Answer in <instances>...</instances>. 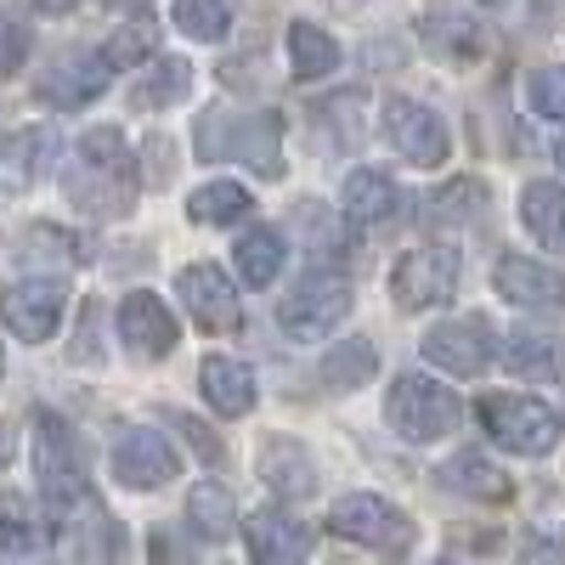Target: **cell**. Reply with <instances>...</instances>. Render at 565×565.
Segmentation results:
<instances>
[{
	"instance_id": "6da1fadb",
	"label": "cell",
	"mask_w": 565,
	"mask_h": 565,
	"mask_svg": "<svg viewBox=\"0 0 565 565\" xmlns=\"http://www.w3.org/2000/svg\"><path fill=\"white\" fill-rule=\"evenodd\" d=\"M63 186H68V199L85 215H103V221L125 215L136 204V159H130L125 130H114V125L85 130L74 141V159L63 170Z\"/></svg>"
},
{
	"instance_id": "7a4b0ae2",
	"label": "cell",
	"mask_w": 565,
	"mask_h": 565,
	"mask_svg": "<svg viewBox=\"0 0 565 565\" xmlns=\"http://www.w3.org/2000/svg\"><path fill=\"white\" fill-rule=\"evenodd\" d=\"M199 153L204 159H238L255 175H282V125L277 114H204L199 125Z\"/></svg>"
},
{
	"instance_id": "3957f363",
	"label": "cell",
	"mask_w": 565,
	"mask_h": 565,
	"mask_svg": "<svg viewBox=\"0 0 565 565\" xmlns=\"http://www.w3.org/2000/svg\"><path fill=\"white\" fill-rule=\"evenodd\" d=\"M481 424L487 436L503 452H521V458H548L565 441V413L537 402V396H481Z\"/></svg>"
},
{
	"instance_id": "277c9868",
	"label": "cell",
	"mask_w": 565,
	"mask_h": 565,
	"mask_svg": "<svg viewBox=\"0 0 565 565\" xmlns=\"http://www.w3.org/2000/svg\"><path fill=\"white\" fill-rule=\"evenodd\" d=\"M34 476H40V492H45V503H52L57 514L90 492L85 447H79L74 424L63 413H34Z\"/></svg>"
},
{
	"instance_id": "5b68a950",
	"label": "cell",
	"mask_w": 565,
	"mask_h": 565,
	"mask_svg": "<svg viewBox=\"0 0 565 565\" xmlns=\"http://www.w3.org/2000/svg\"><path fill=\"white\" fill-rule=\"evenodd\" d=\"M351 317V282L340 271H306L289 295L277 300V328L289 340H322Z\"/></svg>"
},
{
	"instance_id": "8992f818",
	"label": "cell",
	"mask_w": 565,
	"mask_h": 565,
	"mask_svg": "<svg viewBox=\"0 0 565 565\" xmlns=\"http://www.w3.org/2000/svg\"><path fill=\"white\" fill-rule=\"evenodd\" d=\"M385 418L402 441H441L452 424H458V396L424 373H402V380L385 391Z\"/></svg>"
},
{
	"instance_id": "52a82bcc",
	"label": "cell",
	"mask_w": 565,
	"mask_h": 565,
	"mask_svg": "<svg viewBox=\"0 0 565 565\" xmlns=\"http://www.w3.org/2000/svg\"><path fill=\"white\" fill-rule=\"evenodd\" d=\"M328 532L362 543V548H380V554H407L413 548V521L380 492H345L328 509Z\"/></svg>"
},
{
	"instance_id": "ba28073f",
	"label": "cell",
	"mask_w": 565,
	"mask_h": 565,
	"mask_svg": "<svg viewBox=\"0 0 565 565\" xmlns=\"http://www.w3.org/2000/svg\"><path fill=\"white\" fill-rule=\"evenodd\" d=\"M424 362L452 373V380H476V373H487V362L498 356V340L487 317H452V322H436L430 334L418 340Z\"/></svg>"
},
{
	"instance_id": "9c48e42d",
	"label": "cell",
	"mask_w": 565,
	"mask_h": 565,
	"mask_svg": "<svg viewBox=\"0 0 565 565\" xmlns=\"http://www.w3.org/2000/svg\"><path fill=\"white\" fill-rule=\"evenodd\" d=\"M63 311H68V289L57 277H23L12 289H0V322L29 345L52 340L63 328Z\"/></svg>"
},
{
	"instance_id": "30bf717a",
	"label": "cell",
	"mask_w": 565,
	"mask_h": 565,
	"mask_svg": "<svg viewBox=\"0 0 565 565\" xmlns=\"http://www.w3.org/2000/svg\"><path fill=\"white\" fill-rule=\"evenodd\" d=\"M458 271H463V266H458V249H441V244L413 249V255H402L396 271H391V295H396L402 311H430V306L452 300Z\"/></svg>"
},
{
	"instance_id": "8fae6325",
	"label": "cell",
	"mask_w": 565,
	"mask_h": 565,
	"mask_svg": "<svg viewBox=\"0 0 565 565\" xmlns=\"http://www.w3.org/2000/svg\"><path fill=\"white\" fill-rule=\"evenodd\" d=\"M385 141L407 164H424V170H436L447 159V125L430 103H418V97H391L385 103Z\"/></svg>"
},
{
	"instance_id": "7c38bea8",
	"label": "cell",
	"mask_w": 565,
	"mask_h": 565,
	"mask_svg": "<svg viewBox=\"0 0 565 565\" xmlns=\"http://www.w3.org/2000/svg\"><path fill=\"white\" fill-rule=\"evenodd\" d=\"M175 295H181L186 317H193L199 328H210V334H238V328H244V306H238V295H232L226 271H221V266H210V260L181 266Z\"/></svg>"
},
{
	"instance_id": "4fadbf2b",
	"label": "cell",
	"mask_w": 565,
	"mask_h": 565,
	"mask_svg": "<svg viewBox=\"0 0 565 565\" xmlns=\"http://www.w3.org/2000/svg\"><path fill=\"white\" fill-rule=\"evenodd\" d=\"M108 469L119 476V487L130 492H159L175 476V452L159 430H141V424H125L108 447Z\"/></svg>"
},
{
	"instance_id": "5bb4252c",
	"label": "cell",
	"mask_w": 565,
	"mask_h": 565,
	"mask_svg": "<svg viewBox=\"0 0 565 565\" xmlns=\"http://www.w3.org/2000/svg\"><path fill=\"white\" fill-rule=\"evenodd\" d=\"M63 548L74 565H119L125 537L114 526V514L97 503V492H85L79 503L63 509Z\"/></svg>"
},
{
	"instance_id": "9a60e30c",
	"label": "cell",
	"mask_w": 565,
	"mask_h": 565,
	"mask_svg": "<svg viewBox=\"0 0 565 565\" xmlns=\"http://www.w3.org/2000/svg\"><path fill=\"white\" fill-rule=\"evenodd\" d=\"M119 340H125V351H130L136 362H159V356L175 351L181 328H175V317H170V306H164L159 295L136 289V295L119 300Z\"/></svg>"
},
{
	"instance_id": "2e32d148",
	"label": "cell",
	"mask_w": 565,
	"mask_h": 565,
	"mask_svg": "<svg viewBox=\"0 0 565 565\" xmlns=\"http://www.w3.org/2000/svg\"><path fill=\"white\" fill-rule=\"evenodd\" d=\"M492 289L521 311H565V271L532 255H503L492 266Z\"/></svg>"
},
{
	"instance_id": "e0dca14e",
	"label": "cell",
	"mask_w": 565,
	"mask_h": 565,
	"mask_svg": "<svg viewBox=\"0 0 565 565\" xmlns=\"http://www.w3.org/2000/svg\"><path fill=\"white\" fill-rule=\"evenodd\" d=\"M244 543L255 565H300L311 554V526L295 521L289 509H255L244 521Z\"/></svg>"
},
{
	"instance_id": "ac0fdd59",
	"label": "cell",
	"mask_w": 565,
	"mask_h": 565,
	"mask_svg": "<svg viewBox=\"0 0 565 565\" xmlns=\"http://www.w3.org/2000/svg\"><path fill=\"white\" fill-rule=\"evenodd\" d=\"M108 85H114V68H108L103 45H97V52H74V57H63L52 74L40 79V97L52 103V108H85V103H97Z\"/></svg>"
},
{
	"instance_id": "d6986e66",
	"label": "cell",
	"mask_w": 565,
	"mask_h": 565,
	"mask_svg": "<svg viewBox=\"0 0 565 565\" xmlns=\"http://www.w3.org/2000/svg\"><path fill=\"white\" fill-rule=\"evenodd\" d=\"M503 367L514 373V380H559L565 373V334L559 328H537V322H526V328H509L503 334Z\"/></svg>"
},
{
	"instance_id": "ffe728a7",
	"label": "cell",
	"mask_w": 565,
	"mask_h": 565,
	"mask_svg": "<svg viewBox=\"0 0 565 565\" xmlns=\"http://www.w3.org/2000/svg\"><path fill=\"white\" fill-rule=\"evenodd\" d=\"M199 391H204V402L221 413V418H244V413H255V367L249 362H238V356H226V351H210L204 362H199Z\"/></svg>"
},
{
	"instance_id": "44dd1931",
	"label": "cell",
	"mask_w": 565,
	"mask_h": 565,
	"mask_svg": "<svg viewBox=\"0 0 565 565\" xmlns=\"http://www.w3.org/2000/svg\"><path fill=\"white\" fill-rule=\"evenodd\" d=\"M52 153H57V130L52 125L12 130L7 141H0V186H7V193H29V186L52 170Z\"/></svg>"
},
{
	"instance_id": "7402d4cb",
	"label": "cell",
	"mask_w": 565,
	"mask_h": 565,
	"mask_svg": "<svg viewBox=\"0 0 565 565\" xmlns=\"http://www.w3.org/2000/svg\"><path fill=\"white\" fill-rule=\"evenodd\" d=\"M340 210L356 226H385L402 210V193H396V181L380 175V170H351L345 186H340Z\"/></svg>"
},
{
	"instance_id": "603a6c76",
	"label": "cell",
	"mask_w": 565,
	"mask_h": 565,
	"mask_svg": "<svg viewBox=\"0 0 565 565\" xmlns=\"http://www.w3.org/2000/svg\"><path fill=\"white\" fill-rule=\"evenodd\" d=\"M260 481H266L277 498L300 503V498L317 492V458H311L300 441H271V447L260 452Z\"/></svg>"
},
{
	"instance_id": "cb8c5ba5",
	"label": "cell",
	"mask_w": 565,
	"mask_h": 565,
	"mask_svg": "<svg viewBox=\"0 0 565 565\" xmlns=\"http://www.w3.org/2000/svg\"><path fill=\"white\" fill-rule=\"evenodd\" d=\"M441 487L447 492H458V498H476V503H498V498H509V476L487 458V452H458V458H447L441 469Z\"/></svg>"
},
{
	"instance_id": "d4e9b609",
	"label": "cell",
	"mask_w": 565,
	"mask_h": 565,
	"mask_svg": "<svg viewBox=\"0 0 565 565\" xmlns=\"http://www.w3.org/2000/svg\"><path fill=\"white\" fill-rule=\"evenodd\" d=\"M186 90H193V63H186V57H153L148 68L136 74V85H130V108L153 114V108L181 103Z\"/></svg>"
},
{
	"instance_id": "484cf974",
	"label": "cell",
	"mask_w": 565,
	"mask_h": 565,
	"mask_svg": "<svg viewBox=\"0 0 565 565\" xmlns=\"http://www.w3.org/2000/svg\"><path fill=\"white\" fill-rule=\"evenodd\" d=\"M521 226L532 232L543 249H565V186L559 181H526Z\"/></svg>"
},
{
	"instance_id": "4316f807",
	"label": "cell",
	"mask_w": 565,
	"mask_h": 565,
	"mask_svg": "<svg viewBox=\"0 0 565 565\" xmlns=\"http://www.w3.org/2000/svg\"><path fill=\"white\" fill-rule=\"evenodd\" d=\"M487 215V181H476V175H458V181H447V186H436L430 193V210H424V221L430 226H476Z\"/></svg>"
},
{
	"instance_id": "83f0119b",
	"label": "cell",
	"mask_w": 565,
	"mask_h": 565,
	"mask_svg": "<svg viewBox=\"0 0 565 565\" xmlns=\"http://www.w3.org/2000/svg\"><path fill=\"white\" fill-rule=\"evenodd\" d=\"M282 255H289V244H282V232H271V226L244 232L238 249H232V260H238V277L249 282V289H271L277 271H282Z\"/></svg>"
},
{
	"instance_id": "f1b7e54d",
	"label": "cell",
	"mask_w": 565,
	"mask_h": 565,
	"mask_svg": "<svg viewBox=\"0 0 565 565\" xmlns=\"http://www.w3.org/2000/svg\"><path fill=\"white\" fill-rule=\"evenodd\" d=\"M289 68L295 79H328L340 68V40L317 23H289Z\"/></svg>"
},
{
	"instance_id": "f546056e",
	"label": "cell",
	"mask_w": 565,
	"mask_h": 565,
	"mask_svg": "<svg viewBox=\"0 0 565 565\" xmlns=\"http://www.w3.org/2000/svg\"><path fill=\"white\" fill-rule=\"evenodd\" d=\"M249 210H255V199H249L244 181H204V186H193V199H186V215L199 226H232Z\"/></svg>"
},
{
	"instance_id": "4dcf8cb0",
	"label": "cell",
	"mask_w": 565,
	"mask_h": 565,
	"mask_svg": "<svg viewBox=\"0 0 565 565\" xmlns=\"http://www.w3.org/2000/svg\"><path fill=\"white\" fill-rule=\"evenodd\" d=\"M186 521H193V532L204 543H221L232 537V526H238V509H232V492L221 481H199L193 492H186Z\"/></svg>"
},
{
	"instance_id": "1f68e13d",
	"label": "cell",
	"mask_w": 565,
	"mask_h": 565,
	"mask_svg": "<svg viewBox=\"0 0 565 565\" xmlns=\"http://www.w3.org/2000/svg\"><path fill=\"white\" fill-rule=\"evenodd\" d=\"M317 373H322L328 391H356L362 380L380 373V351H373V340H340L334 351L317 362Z\"/></svg>"
},
{
	"instance_id": "d6a6232c",
	"label": "cell",
	"mask_w": 565,
	"mask_h": 565,
	"mask_svg": "<svg viewBox=\"0 0 565 565\" xmlns=\"http://www.w3.org/2000/svg\"><path fill=\"white\" fill-rule=\"evenodd\" d=\"M170 23L199 45H221L232 34V0H170Z\"/></svg>"
},
{
	"instance_id": "836d02e7",
	"label": "cell",
	"mask_w": 565,
	"mask_h": 565,
	"mask_svg": "<svg viewBox=\"0 0 565 565\" xmlns=\"http://www.w3.org/2000/svg\"><path fill=\"white\" fill-rule=\"evenodd\" d=\"M29 45H34V29L18 7H0V79H12L23 63H29Z\"/></svg>"
},
{
	"instance_id": "e575fe53",
	"label": "cell",
	"mask_w": 565,
	"mask_h": 565,
	"mask_svg": "<svg viewBox=\"0 0 565 565\" xmlns=\"http://www.w3.org/2000/svg\"><path fill=\"white\" fill-rule=\"evenodd\" d=\"M23 260H57V266H79L85 255H79V244L68 238V232H57V226H34L29 238H23Z\"/></svg>"
},
{
	"instance_id": "d590c367",
	"label": "cell",
	"mask_w": 565,
	"mask_h": 565,
	"mask_svg": "<svg viewBox=\"0 0 565 565\" xmlns=\"http://www.w3.org/2000/svg\"><path fill=\"white\" fill-rule=\"evenodd\" d=\"M103 57H108L114 74L130 68V63H141V57H153V23H125V29L103 45Z\"/></svg>"
},
{
	"instance_id": "8d00e7d4",
	"label": "cell",
	"mask_w": 565,
	"mask_h": 565,
	"mask_svg": "<svg viewBox=\"0 0 565 565\" xmlns=\"http://www.w3.org/2000/svg\"><path fill=\"white\" fill-rule=\"evenodd\" d=\"M164 418L175 424V436H181L186 447H193V452H199L204 463H226V441H221V436L210 430L204 418H193V413H164Z\"/></svg>"
},
{
	"instance_id": "74e56055",
	"label": "cell",
	"mask_w": 565,
	"mask_h": 565,
	"mask_svg": "<svg viewBox=\"0 0 565 565\" xmlns=\"http://www.w3.org/2000/svg\"><path fill=\"white\" fill-rule=\"evenodd\" d=\"M532 108L543 119H565V63H543L532 74Z\"/></svg>"
},
{
	"instance_id": "f35d334b",
	"label": "cell",
	"mask_w": 565,
	"mask_h": 565,
	"mask_svg": "<svg viewBox=\"0 0 565 565\" xmlns=\"http://www.w3.org/2000/svg\"><path fill=\"white\" fill-rule=\"evenodd\" d=\"M148 559H153V565H199L193 543H186L175 526H153V532H148Z\"/></svg>"
},
{
	"instance_id": "ab89813d",
	"label": "cell",
	"mask_w": 565,
	"mask_h": 565,
	"mask_svg": "<svg viewBox=\"0 0 565 565\" xmlns=\"http://www.w3.org/2000/svg\"><path fill=\"white\" fill-rule=\"evenodd\" d=\"M40 554V532H29L23 521H0V565H23Z\"/></svg>"
},
{
	"instance_id": "60d3db41",
	"label": "cell",
	"mask_w": 565,
	"mask_h": 565,
	"mask_svg": "<svg viewBox=\"0 0 565 565\" xmlns=\"http://www.w3.org/2000/svg\"><path fill=\"white\" fill-rule=\"evenodd\" d=\"M7 463H12V430L0 424V469H7Z\"/></svg>"
},
{
	"instance_id": "b9f144b4",
	"label": "cell",
	"mask_w": 565,
	"mask_h": 565,
	"mask_svg": "<svg viewBox=\"0 0 565 565\" xmlns=\"http://www.w3.org/2000/svg\"><path fill=\"white\" fill-rule=\"evenodd\" d=\"M79 0H40V12H74Z\"/></svg>"
},
{
	"instance_id": "7bdbcfd3",
	"label": "cell",
	"mask_w": 565,
	"mask_h": 565,
	"mask_svg": "<svg viewBox=\"0 0 565 565\" xmlns=\"http://www.w3.org/2000/svg\"><path fill=\"white\" fill-rule=\"evenodd\" d=\"M108 7H148V0H108Z\"/></svg>"
},
{
	"instance_id": "ee69618b",
	"label": "cell",
	"mask_w": 565,
	"mask_h": 565,
	"mask_svg": "<svg viewBox=\"0 0 565 565\" xmlns=\"http://www.w3.org/2000/svg\"><path fill=\"white\" fill-rule=\"evenodd\" d=\"M554 159H559V170H565V136H559V148H554Z\"/></svg>"
},
{
	"instance_id": "f6af8a7d",
	"label": "cell",
	"mask_w": 565,
	"mask_h": 565,
	"mask_svg": "<svg viewBox=\"0 0 565 565\" xmlns=\"http://www.w3.org/2000/svg\"><path fill=\"white\" fill-rule=\"evenodd\" d=\"M430 565H452V559H430Z\"/></svg>"
},
{
	"instance_id": "bcb514c9",
	"label": "cell",
	"mask_w": 565,
	"mask_h": 565,
	"mask_svg": "<svg viewBox=\"0 0 565 565\" xmlns=\"http://www.w3.org/2000/svg\"><path fill=\"white\" fill-rule=\"evenodd\" d=\"M0 367H7V356H0Z\"/></svg>"
}]
</instances>
